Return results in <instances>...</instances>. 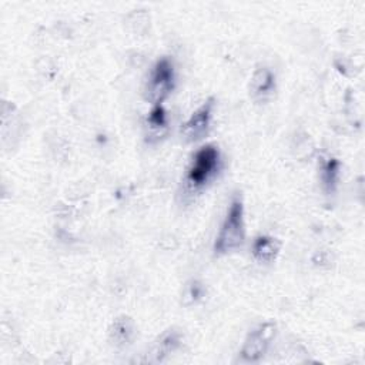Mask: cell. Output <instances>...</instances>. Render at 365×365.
Returning a JSON list of instances; mask_svg holds the SVG:
<instances>
[{
    "label": "cell",
    "instance_id": "cell-1",
    "mask_svg": "<svg viewBox=\"0 0 365 365\" xmlns=\"http://www.w3.org/2000/svg\"><path fill=\"white\" fill-rule=\"evenodd\" d=\"M245 238V224H244V204L237 195L232 198L225 218L221 224L220 232L215 238L214 252L217 255L228 254L240 248Z\"/></svg>",
    "mask_w": 365,
    "mask_h": 365
},
{
    "label": "cell",
    "instance_id": "cell-2",
    "mask_svg": "<svg viewBox=\"0 0 365 365\" xmlns=\"http://www.w3.org/2000/svg\"><path fill=\"white\" fill-rule=\"evenodd\" d=\"M220 167V151L215 145L207 144L201 147L192 157V161L187 171V184L190 188H201L208 182Z\"/></svg>",
    "mask_w": 365,
    "mask_h": 365
},
{
    "label": "cell",
    "instance_id": "cell-3",
    "mask_svg": "<svg viewBox=\"0 0 365 365\" xmlns=\"http://www.w3.org/2000/svg\"><path fill=\"white\" fill-rule=\"evenodd\" d=\"M174 78L173 63L165 57L158 60L154 64L145 86L147 100H150L154 106L161 104L174 88Z\"/></svg>",
    "mask_w": 365,
    "mask_h": 365
},
{
    "label": "cell",
    "instance_id": "cell-4",
    "mask_svg": "<svg viewBox=\"0 0 365 365\" xmlns=\"http://www.w3.org/2000/svg\"><path fill=\"white\" fill-rule=\"evenodd\" d=\"M277 332V325L271 321L259 324L251 332H248L244 344L240 349L241 362H257L267 352L271 341Z\"/></svg>",
    "mask_w": 365,
    "mask_h": 365
},
{
    "label": "cell",
    "instance_id": "cell-5",
    "mask_svg": "<svg viewBox=\"0 0 365 365\" xmlns=\"http://www.w3.org/2000/svg\"><path fill=\"white\" fill-rule=\"evenodd\" d=\"M214 100H207L201 107H198L191 117L182 124L181 134L185 137L187 141H197L201 140L210 128L211 117H212Z\"/></svg>",
    "mask_w": 365,
    "mask_h": 365
},
{
    "label": "cell",
    "instance_id": "cell-6",
    "mask_svg": "<svg viewBox=\"0 0 365 365\" xmlns=\"http://www.w3.org/2000/svg\"><path fill=\"white\" fill-rule=\"evenodd\" d=\"M250 90L254 98L265 100L275 90V76L268 67H259L254 71L250 83Z\"/></svg>",
    "mask_w": 365,
    "mask_h": 365
},
{
    "label": "cell",
    "instance_id": "cell-7",
    "mask_svg": "<svg viewBox=\"0 0 365 365\" xmlns=\"http://www.w3.org/2000/svg\"><path fill=\"white\" fill-rule=\"evenodd\" d=\"M279 248H281V244L277 238L259 235L255 238L252 244V254L259 262L269 264L277 258Z\"/></svg>",
    "mask_w": 365,
    "mask_h": 365
},
{
    "label": "cell",
    "instance_id": "cell-8",
    "mask_svg": "<svg viewBox=\"0 0 365 365\" xmlns=\"http://www.w3.org/2000/svg\"><path fill=\"white\" fill-rule=\"evenodd\" d=\"M134 334V328H133V322L130 321V318L127 317H120L117 318L110 329V335L111 339L117 344V345H124L127 342L131 341Z\"/></svg>",
    "mask_w": 365,
    "mask_h": 365
},
{
    "label": "cell",
    "instance_id": "cell-9",
    "mask_svg": "<svg viewBox=\"0 0 365 365\" xmlns=\"http://www.w3.org/2000/svg\"><path fill=\"white\" fill-rule=\"evenodd\" d=\"M147 128L151 137H160L167 130V115L161 104L153 107L147 118Z\"/></svg>",
    "mask_w": 365,
    "mask_h": 365
},
{
    "label": "cell",
    "instance_id": "cell-10",
    "mask_svg": "<svg viewBox=\"0 0 365 365\" xmlns=\"http://www.w3.org/2000/svg\"><path fill=\"white\" fill-rule=\"evenodd\" d=\"M180 345V334L177 331H168L161 338L155 348V355L158 359L173 352Z\"/></svg>",
    "mask_w": 365,
    "mask_h": 365
},
{
    "label": "cell",
    "instance_id": "cell-11",
    "mask_svg": "<svg viewBox=\"0 0 365 365\" xmlns=\"http://www.w3.org/2000/svg\"><path fill=\"white\" fill-rule=\"evenodd\" d=\"M336 163L332 160V161H329L328 164H327V167H325V171H324V174H325V182L327 184H334L335 182V177H336Z\"/></svg>",
    "mask_w": 365,
    "mask_h": 365
}]
</instances>
